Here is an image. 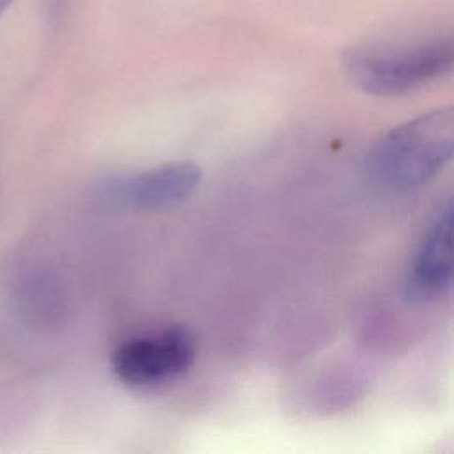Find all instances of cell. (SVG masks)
<instances>
[{"instance_id": "obj_1", "label": "cell", "mask_w": 454, "mask_h": 454, "mask_svg": "<svg viewBox=\"0 0 454 454\" xmlns=\"http://www.w3.org/2000/svg\"><path fill=\"white\" fill-rule=\"evenodd\" d=\"M454 110L438 108L395 126L369 153L372 183L387 193H408L427 184L452 158Z\"/></svg>"}, {"instance_id": "obj_2", "label": "cell", "mask_w": 454, "mask_h": 454, "mask_svg": "<svg viewBox=\"0 0 454 454\" xmlns=\"http://www.w3.org/2000/svg\"><path fill=\"white\" fill-rule=\"evenodd\" d=\"M450 35L372 43L349 50L344 67L349 80L372 96H399L420 89L452 69Z\"/></svg>"}, {"instance_id": "obj_3", "label": "cell", "mask_w": 454, "mask_h": 454, "mask_svg": "<svg viewBox=\"0 0 454 454\" xmlns=\"http://www.w3.org/2000/svg\"><path fill=\"white\" fill-rule=\"evenodd\" d=\"M197 342L184 326H165L133 335L117 344L110 365L119 381L153 388L181 378L195 362Z\"/></svg>"}, {"instance_id": "obj_4", "label": "cell", "mask_w": 454, "mask_h": 454, "mask_svg": "<svg viewBox=\"0 0 454 454\" xmlns=\"http://www.w3.org/2000/svg\"><path fill=\"white\" fill-rule=\"evenodd\" d=\"M200 184V168L190 161L163 163L144 172L119 176L106 184L115 204L131 209H165L186 200Z\"/></svg>"}, {"instance_id": "obj_5", "label": "cell", "mask_w": 454, "mask_h": 454, "mask_svg": "<svg viewBox=\"0 0 454 454\" xmlns=\"http://www.w3.org/2000/svg\"><path fill=\"white\" fill-rule=\"evenodd\" d=\"M452 284V204L445 199L433 216L408 268L404 294L413 303L443 296Z\"/></svg>"}, {"instance_id": "obj_6", "label": "cell", "mask_w": 454, "mask_h": 454, "mask_svg": "<svg viewBox=\"0 0 454 454\" xmlns=\"http://www.w3.org/2000/svg\"><path fill=\"white\" fill-rule=\"evenodd\" d=\"M12 2H14V0H0V14L5 12V11L11 7Z\"/></svg>"}]
</instances>
